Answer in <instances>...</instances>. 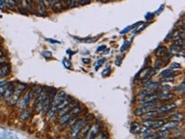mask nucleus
Instances as JSON below:
<instances>
[{
    "label": "nucleus",
    "mask_w": 185,
    "mask_h": 139,
    "mask_svg": "<svg viewBox=\"0 0 185 139\" xmlns=\"http://www.w3.org/2000/svg\"><path fill=\"white\" fill-rule=\"evenodd\" d=\"M87 123L88 121L85 119V118L83 119H79L75 125H73V126H72V128L70 130V132H69L70 137L73 139L77 138L78 133L80 132V130L82 129Z\"/></svg>",
    "instance_id": "nucleus-1"
},
{
    "label": "nucleus",
    "mask_w": 185,
    "mask_h": 139,
    "mask_svg": "<svg viewBox=\"0 0 185 139\" xmlns=\"http://www.w3.org/2000/svg\"><path fill=\"white\" fill-rule=\"evenodd\" d=\"M165 122L163 119H147L143 122V125L149 129H158L164 126Z\"/></svg>",
    "instance_id": "nucleus-2"
},
{
    "label": "nucleus",
    "mask_w": 185,
    "mask_h": 139,
    "mask_svg": "<svg viewBox=\"0 0 185 139\" xmlns=\"http://www.w3.org/2000/svg\"><path fill=\"white\" fill-rule=\"evenodd\" d=\"M25 88H26V85H25L24 84H19V85L15 88L14 92H13V95H12L11 99H10V102L12 105L16 104V103L18 102V100H19L20 97V95H21V93L23 92V90H25Z\"/></svg>",
    "instance_id": "nucleus-3"
},
{
    "label": "nucleus",
    "mask_w": 185,
    "mask_h": 139,
    "mask_svg": "<svg viewBox=\"0 0 185 139\" xmlns=\"http://www.w3.org/2000/svg\"><path fill=\"white\" fill-rule=\"evenodd\" d=\"M48 98V91L47 90H42V93L40 94L39 97L37 98V102H36V111L39 113L43 109L44 103Z\"/></svg>",
    "instance_id": "nucleus-4"
},
{
    "label": "nucleus",
    "mask_w": 185,
    "mask_h": 139,
    "mask_svg": "<svg viewBox=\"0 0 185 139\" xmlns=\"http://www.w3.org/2000/svg\"><path fill=\"white\" fill-rule=\"evenodd\" d=\"M66 97H67V94H66L65 91H63V90L59 91L58 93L56 94V96L54 97V98L52 99L51 107L57 108L59 105H61V103L64 101V99L66 98Z\"/></svg>",
    "instance_id": "nucleus-5"
},
{
    "label": "nucleus",
    "mask_w": 185,
    "mask_h": 139,
    "mask_svg": "<svg viewBox=\"0 0 185 139\" xmlns=\"http://www.w3.org/2000/svg\"><path fill=\"white\" fill-rule=\"evenodd\" d=\"M176 109H177V104L176 103H167V104H164L161 107H159L156 109V111L159 114H166V113L171 112V111Z\"/></svg>",
    "instance_id": "nucleus-6"
},
{
    "label": "nucleus",
    "mask_w": 185,
    "mask_h": 139,
    "mask_svg": "<svg viewBox=\"0 0 185 139\" xmlns=\"http://www.w3.org/2000/svg\"><path fill=\"white\" fill-rule=\"evenodd\" d=\"M99 131H100L99 125H98L97 123H96L92 127H90V129L88 131L86 136L83 139H93L97 134H99Z\"/></svg>",
    "instance_id": "nucleus-7"
},
{
    "label": "nucleus",
    "mask_w": 185,
    "mask_h": 139,
    "mask_svg": "<svg viewBox=\"0 0 185 139\" xmlns=\"http://www.w3.org/2000/svg\"><path fill=\"white\" fill-rule=\"evenodd\" d=\"M30 100H31V91H28L25 96L20 99L19 102V107L20 109H24L28 107V103H29Z\"/></svg>",
    "instance_id": "nucleus-8"
},
{
    "label": "nucleus",
    "mask_w": 185,
    "mask_h": 139,
    "mask_svg": "<svg viewBox=\"0 0 185 139\" xmlns=\"http://www.w3.org/2000/svg\"><path fill=\"white\" fill-rule=\"evenodd\" d=\"M38 11L41 16H46V10H45V4L44 3V0H34Z\"/></svg>",
    "instance_id": "nucleus-9"
},
{
    "label": "nucleus",
    "mask_w": 185,
    "mask_h": 139,
    "mask_svg": "<svg viewBox=\"0 0 185 139\" xmlns=\"http://www.w3.org/2000/svg\"><path fill=\"white\" fill-rule=\"evenodd\" d=\"M14 90H15V87L13 85H8L7 89L5 90L4 94V98L6 102H10V99H11V97L13 95V92H14Z\"/></svg>",
    "instance_id": "nucleus-10"
},
{
    "label": "nucleus",
    "mask_w": 185,
    "mask_h": 139,
    "mask_svg": "<svg viewBox=\"0 0 185 139\" xmlns=\"http://www.w3.org/2000/svg\"><path fill=\"white\" fill-rule=\"evenodd\" d=\"M131 132L133 134H138L142 132V126L140 123L134 121L131 125Z\"/></svg>",
    "instance_id": "nucleus-11"
},
{
    "label": "nucleus",
    "mask_w": 185,
    "mask_h": 139,
    "mask_svg": "<svg viewBox=\"0 0 185 139\" xmlns=\"http://www.w3.org/2000/svg\"><path fill=\"white\" fill-rule=\"evenodd\" d=\"M158 99L164 100V101H168V100L173 99L175 97V95L172 93H169V92H161L157 94Z\"/></svg>",
    "instance_id": "nucleus-12"
},
{
    "label": "nucleus",
    "mask_w": 185,
    "mask_h": 139,
    "mask_svg": "<svg viewBox=\"0 0 185 139\" xmlns=\"http://www.w3.org/2000/svg\"><path fill=\"white\" fill-rule=\"evenodd\" d=\"M178 126V122H176V121H170V122H167L166 124H164V126H162L163 127V130L162 131H169V130L172 129H175Z\"/></svg>",
    "instance_id": "nucleus-13"
},
{
    "label": "nucleus",
    "mask_w": 185,
    "mask_h": 139,
    "mask_svg": "<svg viewBox=\"0 0 185 139\" xmlns=\"http://www.w3.org/2000/svg\"><path fill=\"white\" fill-rule=\"evenodd\" d=\"M90 125H85L82 129L80 130V132L78 133V137H77V138H79V139H83L85 136H86V134L88 133V131H90Z\"/></svg>",
    "instance_id": "nucleus-14"
},
{
    "label": "nucleus",
    "mask_w": 185,
    "mask_h": 139,
    "mask_svg": "<svg viewBox=\"0 0 185 139\" xmlns=\"http://www.w3.org/2000/svg\"><path fill=\"white\" fill-rule=\"evenodd\" d=\"M159 113L156 111V110H153V111H149L148 112L147 114H145L143 116H144V120H147V119H154V118H156L159 116Z\"/></svg>",
    "instance_id": "nucleus-15"
},
{
    "label": "nucleus",
    "mask_w": 185,
    "mask_h": 139,
    "mask_svg": "<svg viewBox=\"0 0 185 139\" xmlns=\"http://www.w3.org/2000/svg\"><path fill=\"white\" fill-rule=\"evenodd\" d=\"M10 72V67L9 65H4L0 68V79L6 76Z\"/></svg>",
    "instance_id": "nucleus-16"
},
{
    "label": "nucleus",
    "mask_w": 185,
    "mask_h": 139,
    "mask_svg": "<svg viewBox=\"0 0 185 139\" xmlns=\"http://www.w3.org/2000/svg\"><path fill=\"white\" fill-rule=\"evenodd\" d=\"M170 119L172 120V121H176V122H182L184 119V116L183 114H179V113L174 114L170 117Z\"/></svg>",
    "instance_id": "nucleus-17"
},
{
    "label": "nucleus",
    "mask_w": 185,
    "mask_h": 139,
    "mask_svg": "<svg viewBox=\"0 0 185 139\" xmlns=\"http://www.w3.org/2000/svg\"><path fill=\"white\" fill-rule=\"evenodd\" d=\"M151 72V68H145L144 70H142V72L140 73V76H139V79L142 80H147L148 78V75Z\"/></svg>",
    "instance_id": "nucleus-18"
},
{
    "label": "nucleus",
    "mask_w": 185,
    "mask_h": 139,
    "mask_svg": "<svg viewBox=\"0 0 185 139\" xmlns=\"http://www.w3.org/2000/svg\"><path fill=\"white\" fill-rule=\"evenodd\" d=\"M72 97H69V96H67L66 97V98L64 99V101L61 103V105H59L58 107H57V109H64V108H66V107H68V105H69V103L72 102Z\"/></svg>",
    "instance_id": "nucleus-19"
},
{
    "label": "nucleus",
    "mask_w": 185,
    "mask_h": 139,
    "mask_svg": "<svg viewBox=\"0 0 185 139\" xmlns=\"http://www.w3.org/2000/svg\"><path fill=\"white\" fill-rule=\"evenodd\" d=\"M42 90H43V89L40 85H35L32 90V93L33 94L35 98H38L40 96V94L42 93Z\"/></svg>",
    "instance_id": "nucleus-20"
},
{
    "label": "nucleus",
    "mask_w": 185,
    "mask_h": 139,
    "mask_svg": "<svg viewBox=\"0 0 185 139\" xmlns=\"http://www.w3.org/2000/svg\"><path fill=\"white\" fill-rule=\"evenodd\" d=\"M73 118L72 117V115L68 113V114H65V115H63V116H61V117H60V119H59V123L61 124V125H64V124H67L68 121H69V119H71Z\"/></svg>",
    "instance_id": "nucleus-21"
},
{
    "label": "nucleus",
    "mask_w": 185,
    "mask_h": 139,
    "mask_svg": "<svg viewBox=\"0 0 185 139\" xmlns=\"http://www.w3.org/2000/svg\"><path fill=\"white\" fill-rule=\"evenodd\" d=\"M166 53H167V49L166 47H161L156 50L155 56L157 57H162V56H166Z\"/></svg>",
    "instance_id": "nucleus-22"
},
{
    "label": "nucleus",
    "mask_w": 185,
    "mask_h": 139,
    "mask_svg": "<svg viewBox=\"0 0 185 139\" xmlns=\"http://www.w3.org/2000/svg\"><path fill=\"white\" fill-rule=\"evenodd\" d=\"M169 50H170V52H171L172 55H176L177 56L182 50H181V47H178V46H177L175 44H173V45H172L169 48Z\"/></svg>",
    "instance_id": "nucleus-23"
},
{
    "label": "nucleus",
    "mask_w": 185,
    "mask_h": 139,
    "mask_svg": "<svg viewBox=\"0 0 185 139\" xmlns=\"http://www.w3.org/2000/svg\"><path fill=\"white\" fill-rule=\"evenodd\" d=\"M160 75L162 76V77H167V76H174V73H173L172 70L165 69L163 70L162 72H160Z\"/></svg>",
    "instance_id": "nucleus-24"
},
{
    "label": "nucleus",
    "mask_w": 185,
    "mask_h": 139,
    "mask_svg": "<svg viewBox=\"0 0 185 139\" xmlns=\"http://www.w3.org/2000/svg\"><path fill=\"white\" fill-rule=\"evenodd\" d=\"M56 109H57V108L51 107V109H49L48 110V112L46 113L48 119H51V118L55 115V114H56Z\"/></svg>",
    "instance_id": "nucleus-25"
},
{
    "label": "nucleus",
    "mask_w": 185,
    "mask_h": 139,
    "mask_svg": "<svg viewBox=\"0 0 185 139\" xmlns=\"http://www.w3.org/2000/svg\"><path fill=\"white\" fill-rule=\"evenodd\" d=\"M152 134H153L152 129H149V128L141 132V136L143 137V138H145L147 137H149V136H151Z\"/></svg>",
    "instance_id": "nucleus-26"
},
{
    "label": "nucleus",
    "mask_w": 185,
    "mask_h": 139,
    "mask_svg": "<svg viewBox=\"0 0 185 139\" xmlns=\"http://www.w3.org/2000/svg\"><path fill=\"white\" fill-rule=\"evenodd\" d=\"M108 137V133L107 131H102L100 134H97L93 139H107Z\"/></svg>",
    "instance_id": "nucleus-27"
},
{
    "label": "nucleus",
    "mask_w": 185,
    "mask_h": 139,
    "mask_svg": "<svg viewBox=\"0 0 185 139\" xmlns=\"http://www.w3.org/2000/svg\"><path fill=\"white\" fill-rule=\"evenodd\" d=\"M29 117H30V112L29 111H28V110H26V111H24V112L21 114V115H20V119H21L22 121H24V120H26V119H28Z\"/></svg>",
    "instance_id": "nucleus-28"
},
{
    "label": "nucleus",
    "mask_w": 185,
    "mask_h": 139,
    "mask_svg": "<svg viewBox=\"0 0 185 139\" xmlns=\"http://www.w3.org/2000/svg\"><path fill=\"white\" fill-rule=\"evenodd\" d=\"M174 44L178 46V47H184V40H182L180 37L178 38V40H175Z\"/></svg>",
    "instance_id": "nucleus-29"
},
{
    "label": "nucleus",
    "mask_w": 185,
    "mask_h": 139,
    "mask_svg": "<svg viewBox=\"0 0 185 139\" xmlns=\"http://www.w3.org/2000/svg\"><path fill=\"white\" fill-rule=\"evenodd\" d=\"M52 8H53V10L55 12H58L60 10H61V5L60 4V2H56L53 5H52Z\"/></svg>",
    "instance_id": "nucleus-30"
},
{
    "label": "nucleus",
    "mask_w": 185,
    "mask_h": 139,
    "mask_svg": "<svg viewBox=\"0 0 185 139\" xmlns=\"http://www.w3.org/2000/svg\"><path fill=\"white\" fill-rule=\"evenodd\" d=\"M6 4L8 7L12 8V7H14L16 5V0H5V4Z\"/></svg>",
    "instance_id": "nucleus-31"
},
{
    "label": "nucleus",
    "mask_w": 185,
    "mask_h": 139,
    "mask_svg": "<svg viewBox=\"0 0 185 139\" xmlns=\"http://www.w3.org/2000/svg\"><path fill=\"white\" fill-rule=\"evenodd\" d=\"M174 80V77L173 76H167V77H163L161 79V82H172Z\"/></svg>",
    "instance_id": "nucleus-32"
},
{
    "label": "nucleus",
    "mask_w": 185,
    "mask_h": 139,
    "mask_svg": "<svg viewBox=\"0 0 185 139\" xmlns=\"http://www.w3.org/2000/svg\"><path fill=\"white\" fill-rule=\"evenodd\" d=\"M170 68H171V69H179V68H181V65L178 62H172L171 64Z\"/></svg>",
    "instance_id": "nucleus-33"
},
{
    "label": "nucleus",
    "mask_w": 185,
    "mask_h": 139,
    "mask_svg": "<svg viewBox=\"0 0 185 139\" xmlns=\"http://www.w3.org/2000/svg\"><path fill=\"white\" fill-rule=\"evenodd\" d=\"M7 87H8V85H3V86H1V87H0V97H2L4 96V94L5 90H6V89H7Z\"/></svg>",
    "instance_id": "nucleus-34"
},
{
    "label": "nucleus",
    "mask_w": 185,
    "mask_h": 139,
    "mask_svg": "<svg viewBox=\"0 0 185 139\" xmlns=\"http://www.w3.org/2000/svg\"><path fill=\"white\" fill-rule=\"evenodd\" d=\"M105 61H106V59H104V58L99 60L97 62V67L95 68V69L98 70V68H101V67H102V65Z\"/></svg>",
    "instance_id": "nucleus-35"
},
{
    "label": "nucleus",
    "mask_w": 185,
    "mask_h": 139,
    "mask_svg": "<svg viewBox=\"0 0 185 139\" xmlns=\"http://www.w3.org/2000/svg\"><path fill=\"white\" fill-rule=\"evenodd\" d=\"M63 65L65 66L66 68H71V62L68 59H63Z\"/></svg>",
    "instance_id": "nucleus-36"
},
{
    "label": "nucleus",
    "mask_w": 185,
    "mask_h": 139,
    "mask_svg": "<svg viewBox=\"0 0 185 139\" xmlns=\"http://www.w3.org/2000/svg\"><path fill=\"white\" fill-rule=\"evenodd\" d=\"M111 68H110V67H107V68L106 69H104V71L102 72V76L103 77H106V76H107V75H109V73H110V72H111Z\"/></svg>",
    "instance_id": "nucleus-37"
},
{
    "label": "nucleus",
    "mask_w": 185,
    "mask_h": 139,
    "mask_svg": "<svg viewBox=\"0 0 185 139\" xmlns=\"http://www.w3.org/2000/svg\"><path fill=\"white\" fill-rule=\"evenodd\" d=\"M161 90H162V92H167L168 90H171V86L170 85H165L161 87Z\"/></svg>",
    "instance_id": "nucleus-38"
},
{
    "label": "nucleus",
    "mask_w": 185,
    "mask_h": 139,
    "mask_svg": "<svg viewBox=\"0 0 185 139\" xmlns=\"http://www.w3.org/2000/svg\"><path fill=\"white\" fill-rule=\"evenodd\" d=\"M68 3H69V7H74L76 5L77 0H68Z\"/></svg>",
    "instance_id": "nucleus-39"
},
{
    "label": "nucleus",
    "mask_w": 185,
    "mask_h": 139,
    "mask_svg": "<svg viewBox=\"0 0 185 139\" xmlns=\"http://www.w3.org/2000/svg\"><path fill=\"white\" fill-rule=\"evenodd\" d=\"M43 56H44V57L48 58V57H51L52 54H51V52H49V51H44V52H43Z\"/></svg>",
    "instance_id": "nucleus-40"
},
{
    "label": "nucleus",
    "mask_w": 185,
    "mask_h": 139,
    "mask_svg": "<svg viewBox=\"0 0 185 139\" xmlns=\"http://www.w3.org/2000/svg\"><path fill=\"white\" fill-rule=\"evenodd\" d=\"M128 44H129V43L127 42V41H125V43H124V44L121 46V48H120V51H124V50H126L127 48V46H128Z\"/></svg>",
    "instance_id": "nucleus-41"
},
{
    "label": "nucleus",
    "mask_w": 185,
    "mask_h": 139,
    "mask_svg": "<svg viewBox=\"0 0 185 139\" xmlns=\"http://www.w3.org/2000/svg\"><path fill=\"white\" fill-rule=\"evenodd\" d=\"M131 28H132L131 26H130V27H127V28H125V29H124V30L120 31V33H125V32H129V31H130V29H131Z\"/></svg>",
    "instance_id": "nucleus-42"
},
{
    "label": "nucleus",
    "mask_w": 185,
    "mask_h": 139,
    "mask_svg": "<svg viewBox=\"0 0 185 139\" xmlns=\"http://www.w3.org/2000/svg\"><path fill=\"white\" fill-rule=\"evenodd\" d=\"M47 41H49L50 42L51 44H60V41H57V40H51V39H46Z\"/></svg>",
    "instance_id": "nucleus-43"
},
{
    "label": "nucleus",
    "mask_w": 185,
    "mask_h": 139,
    "mask_svg": "<svg viewBox=\"0 0 185 139\" xmlns=\"http://www.w3.org/2000/svg\"><path fill=\"white\" fill-rule=\"evenodd\" d=\"M148 25V24H144V25H143L142 28H137V30H136V32H141V31H143V30L144 29V28H146Z\"/></svg>",
    "instance_id": "nucleus-44"
},
{
    "label": "nucleus",
    "mask_w": 185,
    "mask_h": 139,
    "mask_svg": "<svg viewBox=\"0 0 185 139\" xmlns=\"http://www.w3.org/2000/svg\"><path fill=\"white\" fill-rule=\"evenodd\" d=\"M82 61H83L84 63H90V59H89V58H83V59H82Z\"/></svg>",
    "instance_id": "nucleus-45"
},
{
    "label": "nucleus",
    "mask_w": 185,
    "mask_h": 139,
    "mask_svg": "<svg viewBox=\"0 0 185 139\" xmlns=\"http://www.w3.org/2000/svg\"><path fill=\"white\" fill-rule=\"evenodd\" d=\"M106 47H105V45H102V46H100V47H98L97 50V52H99V51H102V49H105Z\"/></svg>",
    "instance_id": "nucleus-46"
},
{
    "label": "nucleus",
    "mask_w": 185,
    "mask_h": 139,
    "mask_svg": "<svg viewBox=\"0 0 185 139\" xmlns=\"http://www.w3.org/2000/svg\"><path fill=\"white\" fill-rule=\"evenodd\" d=\"M79 2H80L81 4H85L87 2V0H79Z\"/></svg>",
    "instance_id": "nucleus-47"
},
{
    "label": "nucleus",
    "mask_w": 185,
    "mask_h": 139,
    "mask_svg": "<svg viewBox=\"0 0 185 139\" xmlns=\"http://www.w3.org/2000/svg\"><path fill=\"white\" fill-rule=\"evenodd\" d=\"M180 55H181V51H180V52H179L177 56H180ZM182 56H184V50H182Z\"/></svg>",
    "instance_id": "nucleus-48"
},
{
    "label": "nucleus",
    "mask_w": 185,
    "mask_h": 139,
    "mask_svg": "<svg viewBox=\"0 0 185 139\" xmlns=\"http://www.w3.org/2000/svg\"><path fill=\"white\" fill-rule=\"evenodd\" d=\"M62 4H67L68 3V0H60Z\"/></svg>",
    "instance_id": "nucleus-49"
},
{
    "label": "nucleus",
    "mask_w": 185,
    "mask_h": 139,
    "mask_svg": "<svg viewBox=\"0 0 185 139\" xmlns=\"http://www.w3.org/2000/svg\"><path fill=\"white\" fill-rule=\"evenodd\" d=\"M156 139H171V138H166V137H162V138H156Z\"/></svg>",
    "instance_id": "nucleus-50"
},
{
    "label": "nucleus",
    "mask_w": 185,
    "mask_h": 139,
    "mask_svg": "<svg viewBox=\"0 0 185 139\" xmlns=\"http://www.w3.org/2000/svg\"><path fill=\"white\" fill-rule=\"evenodd\" d=\"M101 1H102V3H107L108 0H101Z\"/></svg>",
    "instance_id": "nucleus-51"
},
{
    "label": "nucleus",
    "mask_w": 185,
    "mask_h": 139,
    "mask_svg": "<svg viewBox=\"0 0 185 139\" xmlns=\"http://www.w3.org/2000/svg\"><path fill=\"white\" fill-rule=\"evenodd\" d=\"M142 139H143V138H142Z\"/></svg>",
    "instance_id": "nucleus-52"
}]
</instances>
